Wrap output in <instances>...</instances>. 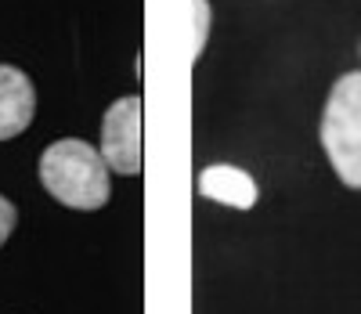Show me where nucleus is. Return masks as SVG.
I'll return each mask as SVG.
<instances>
[{
	"label": "nucleus",
	"instance_id": "nucleus-1",
	"mask_svg": "<svg viewBox=\"0 0 361 314\" xmlns=\"http://www.w3.org/2000/svg\"><path fill=\"white\" fill-rule=\"evenodd\" d=\"M40 181L54 203L69 210H102L112 195V170L94 145L80 138H62L44 148Z\"/></svg>",
	"mask_w": 361,
	"mask_h": 314
},
{
	"label": "nucleus",
	"instance_id": "nucleus-2",
	"mask_svg": "<svg viewBox=\"0 0 361 314\" xmlns=\"http://www.w3.org/2000/svg\"><path fill=\"white\" fill-rule=\"evenodd\" d=\"M322 148L340 184L361 192V69L343 73L322 109Z\"/></svg>",
	"mask_w": 361,
	"mask_h": 314
},
{
	"label": "nucleus",
	"instance_id": "nucleus-3",
	"mask_svg": "<svg viewBox=\"0 0 361 314\" xmlns=\"http://www.w3.org/2000/svg\"><path fill=\"white\" fill-rule=\"evenodd\" d=\"M141 98L137 94H127L109 105L105 119H102V159L109 163L112 174L123 177H137L145 167V145H141Z\"/></svg>",
	"mask_w": 361,
	"mask_h": 314
},
{
	"label": "nucleus",
	"instance_id": "nucleus-4",
	"mask_svg": "<svg viewBox=\"0 0 361 314\" xmlns=\"http://www.w3.org/2000/svg\"><path fill=\"white\" fill-rule=\"evenodd\" d=\"M37 116V90L22 69L0 66V141L18 138Z\"/></svg>",
	"mask_w": 361,
	"mask_h": 314
},
{
	"label": "nucleus",
	"instance_id": "nucleus-5",
	"mask_svg": "<svg viewBox=\"0 0 361 314\" xmlns=\"http://www.w3.org/2000/svg\"><path fill=\"white\" fill-rule=\"evenodd\" d=\"M199 195L217 203V206H231V210H253L260 199V188L257 181L238 170L231 163H214L199 174Z\"/></svg>",
	"mask_w": 361,
	"mask_h": 314
},
{
	"label": "nucleus",
	"instance_id": "nucleus-6",
	"mask_svg": "<svg viewBox=\"0 0 361 314\" xmlns=\"http://www.w3.org/2000/svg\"><path fill=\"white\" fill-rule=\"evenodd\" d=\"M192 15H195L192 58L199 61V58H202V51H206V40H209V18H214V11H209V0H192Z\"/></svg>",
	"mask_w": 361,
	"mask_h": 314
},
{
	"label": "nucleus",
	"instance_id": "nucleus-7",
	"mask_svg": "<svg viewBox=\"0 0 361 314\" xmlns=\"http://www.w3.org/2000/svg\"><path fill=\"white\" fill-rule=\"evenodd\" d=\"M15 224H18V213H15L11 199H4V195H0V246H4V242L11 238Z\"/></svg>",
	"mask_w": 361,
	"mask_h": 314
}]
</instances>
